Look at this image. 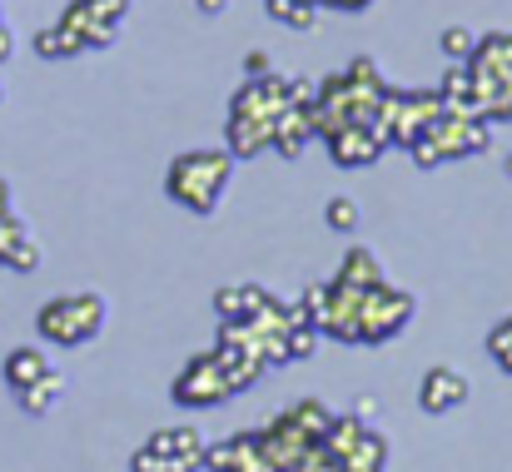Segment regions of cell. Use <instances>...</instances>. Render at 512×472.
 I'll use <instances>...</instances> for the list:
<instances>
[{
  "label": "cell",
  "instance_id": "cell-1",
  "mask_svg": "<svg viewBox=\"0 0 512 472\" xmlns=\"http://www.w3.org/2000/svg\"><path fill=\"white\" fill-rule=\"evenodd\" d=\"M229 179H234V155L229 150H189V155H179L170 164L165 194L189 214H214Z\"/></svg>",
  "mask_w": 512,
  "mask_h": 472
},
{
  "label": "cell",
  "instance_id": "cell-2",
  "mask_svg": "<svg viewBox=\"0 0 512 472\" xmlns=\"http://www.w3.org/2000/svg\"><path fill=\"white\" fill-rule=\"evenodd\" d=\"M105 299L100 294H65V299H50L40 318H35V328H40V338L45 343H60V348H80V343H90L100 328H105Z\"/></svg>",
  "mask_w": 512,
  "mask_h": 472
},
{
  "label": "cell",
  "instance_id": "cell-3",
  "mask_svg": "<svg viewBox=\"0 0 512 472\" xmlns=\"http://www.w3.org/2000/svg\"><path fill=\"white\" fill-rule=\"evenodd\" d=\"M125 15H130V0H70V10L60 15V30L75 40V50H110Z\"/></svg>",
  "mask_w": 512,
  "mask_h": 472
},
{
  "label": "cell",
  "instance_id": "cell-4",
  "mask_svg": "<svg viewBox=\"0 0 512 472\" xmlns=\"http://www.w3.org/2000/svg\"><path fill=\"white\" fill-rule=\"evenodd\" d=\"M408 318H413V294H403L393 284L363 289V299H358V343H388L408 328Z\"/></svg>",
  "mask_w": 512,
  "mask_h": 472
},
{
  "label": "cell",
  "instance_id": "cell-5",
  "mask_svg": "<svg viewBox=\"0 0 512 472\" xmlns=\"http://www.w3.org/2000/svg\"><path fill=\"white\" fill-rule=\"evenodd\" d=\"M224 398H229V378L219 368V353L189 358V368L174 378V403H184V408H214Z\"/></svg>",
  "mask_w": 512,
  "mask_h": 472
},
{
  "label": "cell",
  "instance_id": "cell-6",
  "mask_svg": "<svg viewBox=\"0 0 512 472\" xmlns=\"http://www.w3.org/2000/svg\"><path fill=\"white\" fill-rule=\"evenodd\" d=\"M468 393H473V383L458 373V368H448V363H433L428 373H423V383H418V408L423 413H453V408H463L468 403Z\"/></svg>",
  "mask_w": 512,
  "mask_h": 472
},
{
  "label": "cell",
  "instance_id": "cell-7",
  "mask_svg": "<svg viewBox=\"0 0 512 472\" xmlns=\"http://www.w3.org/2000/svg\"><path fill=\"white\" fill-rule=\"evenodd\" d=\"M324 145H329L334 164H343V169H363V164H373V159L388 150V135H383L378 125H343L334 135H324Z\"/></svg>",
  "mask_w": 512,
  "mask_h": 472
},
{
  "label": "cell",
  "instance_id": "cell-8",
  "mask_svg": "<svg viewBox=\"0 0 512 472\" xmlns=\"http://www.w3.org/2000/svg\"><path fill=\"white\" fill-rule=\"evenodd\" d=\"M145 448L160 453V458H170L179 472L204 468V433H199V428H160Z\"/></svg>",
  "mask_w": 512,
  "mask_h": 472
},
{
  "label": "cell",
  "instance_id": "cell-9",
  "mask_svg": "<svg viewBox=\"0 0 512 472\" xmlns=\"http://www.w3.org/2000/svg\"><path fill=\"white\" fill-rule=\"evenodd\" d=\"M334 284H343V289H378V284H388V279H383L378 254H373V249H363V244H353V249L343 254L339 279H334Z\"/></svg>",
  "mask_w": 512,
  "mask_h": 472
},
{
  "label": "cell",
  "instance_id": "cell-10",
  "mask_svg": "<svg viewBox=\"0 0 512 472\" xmlns=\"http://www.w3.org/2000/svg\"><path fill=\"white\" fill-rule=\"evenodd\" d=\"M264 299H269V289H259V284H229V289H219V294H214V314L249 323V318L264 309Z\"/></svg>",
  "mask_w": 512,
  "mask_h": 472
},
{
  "label": "cell",
  "instance_id": "cell-11",
  "mask_svg": "<svg viewBox=\"0 0 512 472\" xmlns=\"http://www.w3.org/2000/svg\"><path fill=\"white\" fill-rule=\"evenodd\" d=\"M50 373V358L40 353V348H10L5 353V383L20 393V388H30V383H40Z\"/></svg>",
  "mask_w": 512,
  "mask_h": 472
},
{
  "label": "cell",
  "instance_id": "cell-12",
  "mask_svg": "<svg viewBox=\"0 0 512 472\" xmlns=\"http://www.w3.org/2000/svg\"><path fill=\"white\" fill-rule=\"evenodd\" d=\"M60 393H65V378L50 368L40 383H30V388H20V408L30 413V418H45V413H55V403H60Z\"/></svg>",
  "mask_w": 512,
  "mask_h": 472
},
{
  "label": "cell",
  "instance_id": "cell-13",
  "mask_svg": "<svg viewBox=\"0 0 512 472\" xmlns=\"http://www.w3.org/2000/svg\"><path fill=\"white\" fill-rule=\"evenodd\" d=\"M284 418H289V423H294V428H299V433L314 443V448L324 443V433H329V423H334V413H329L319 398H304V403H294Z\"/></svg>",
  "mask_w": 512,
  "mask_h": 472
},
{
  "label": "cell",
  "instance_id": "cell-14",
  "mask_svg": "<svg viewBox=\"0 0 512 472\" xmlns=\"http://www.w3.org/2000/svg\"><path fill=\"white\" fill-rule=\"evenodd\" d=\"M383 463H388V443L368 428V433H363V443L343 458V472H383Z\"/></svg>",
  "mask_w": 512,
  "mask_h": 472
},
{
  "label": "cell",
  "instance_id": "cell-15",
  "mask_svg": "<svg viewBox=\"0 0 512 472\" xmlns=\"http://www.w3.org/2000/svg\"><path fill=\"white\" fill-rule=\"evenodd\" d=\"M438 45H443V55H448L453 65H468L473 50H478V35H473L468 25H448V30L438 35Z\"/></svg>",
  "mask_w": 512,
  "mask_h": 472
},
{
  "label": "cell",
  "instance_id": "cell-16",
  "mask_svg": "<svg viewBox=\"0 0 512 472\" xmlns=\"http://www.w3.org/2000/svg\"><path fill=\"white\" fill-rule=\"evenodd\" d=\"M488 358H493L503 373H512V314L498 318V323L488 328Z\"/></svg>",
  "mask_w": 512,
  "mask_h": 472
},
{
  "label": "cell",
  "instance_id": "cell-17",
  "mask_svg": "<svg viewBox=\"0 0 512 472\" xmlns=\"http://www.w3.org/2000/svg\"><path fill=\"white\" fill-rule=\"evenodd\" d=\"M324 224H329L334 234H353V229H358V204H353L348 194H334V199L324 204Z\"/></svg>",
  "mask_w": 512,
  "mask_h": 472
},
{
  "label": "cell",
  "instance_id": "cell-18",
  "mask_svg": "<svg viewBox=\"0 0 512 472\" xmlns=\"http://www.w3.org/2000/svg\"><path fill=\"white\" fill-rule=\"evenodd\" d=\"M284 348H289V363L314 358V348H319V328H314V323H294V328L284 333Z\"/></svg>",
  "mask_w": 512,
  "mask_h": 472
},
{
  "label": "cell",
  "instance_id": "cell-19",
  "mask_svg": "<svg viewBox=\"0 0 512 472\" xmlns=\"http://www.w3.org/2000/svg\"><path fill=\"white\" fill-rule=\"evenodd\" d=\"M35 50H40L45 60H65V55H80V50H75V40H70V35H65L60 25H55V30H40V35H35Z\"/></svg>",
  "mask_w": 512,
  "mask_h": 472
},
{
  "label": "cell",
  "instance_id": "cell-20",
  "mask_svg": "<svg viewBox=\"0 0 512 472\" xmlns=\"http://www.w3.org/2000/svg\"><path fill=\"white\" fill-rule=\"evenodd\" d=\"M204 468L239 472V438H234V443H219V448H204Z\"/></svg>",
  "mask_w": 512,
  "mask_h": 472
},
{
  "label": "cell",
  "instance_id": "cell-21",
  "mask_svg": "<svg viewBox=\"0 0 512 472\" xmlns=\"http://www.w3.org/2000/svg\"><path fill=\"white\" fill-rule=\"evenodd\" d=\"M5 264H10V269H35V264H40V249H35V239L25 234V239H20V244L5 254Z\"/></svg>",
  "mask_w": 512,
  "mask_h": 472
},
{
  "label": "cell",
  "instance_id": "cell-22",
  "mask_svg": "<svg viewBox=\"0 0 512 472\" xmlns=\"http://www.w3.org/2000/svg\"><path fill=\"white\" fill-rule=\"evenodd\" d=\"M314 20H319L314 5H299V0H294V10L284 15V25H294V30H314Z\"/></svg>",
  "mask_w": 512,
  "mask_h": 472
},
{
  "label": "cell",
  "instance_id": "cell-23",
  "mask_svg": "<svg viewBox=\"0 0 512 472\" xmlns=\"http://www.w3.org/2000/svg\"><path fill=\"white\" fill-rule=\"evenodd\" d=\"M264 70H269V55L254 50V55H249V80H264Z\"/></svg>",
  "mask_w": 512,
  "mask_h": 472
},
{
  "label": "cell",
  "instance_id": "cell-24",
  "mask_svg": "<svg viewBox=\"0 0 512 472\" xmlns=\"http://www.w3.org/2000/svg\"><path fill=\"white\" fill-rule=\"evenodd\" d=\"M319 5H329V10H368L373 0H319Z\"/></svg>",
  "mask_w": 512,
  "mask_h": 472
},
{
  "label": "cell",
  "instance_id": "cell-25",
  "mask_svg": "<svg viewBox=\"0 0 512 472\" xmlns=\"http://www.w3.org/2000/svg\"><path fill=\"white\" fill-rule=\"evenodd\" d=\"M194 5H199L204 15H224V10H229V0H194Z\"/></svg>",
  "mask_w": 512,
  "mask_h": 472
},
{
  "label": "cell",
  "instance_id": "cell-26",
  "mask_svg": "<svg viewBox=\"0 0 512 472\" xmlns=\"http://www.w3.org/2000/svg\"><path fill=\"white\" fill-rule=\"evenodd\" d=\"M508 179H512V155H508Z\"/></svg>",
  "mask_w": 512,
  "mask_h": 472
},
{
  "label": "cell",
  "instance_id": "cell-27",
  "mask_svg": "<svg viewBox=\"0 0 512 472\" xmlns=\"http://www.w3.org/2000/svg\"><path fill=\"white\" fill-rule=\"evenodd\" d=\"M304 5H319V0H304Z\"/></svg>",
  "mask_w": 512,
  "mask_h": 472
},
{
  "label": "cell",
  "instance_id": "cell-28",
  "mask_svg": "<svg viewBox=\"0 0 512 472\" xmlns=\"http://www.w3.org/2000/svg\"><path fill=\"white\" fill-rule=\"evenodd\" d=\"M0 30H5V15H0Z\"/></svg>",
  "mask_w": 512,
  "mask_h": 472
}]
</instances>
